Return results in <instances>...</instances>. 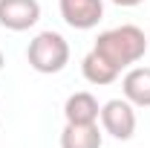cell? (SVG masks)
Masks as SVG:
<instances>
[{
  "label": "cell",
  "instance_id": "cell-1",
  "mask_svg": "<svg viewBox=\"0 0 150 148\" xmlns=\"http://www.w3.org/2000/svg\"><path fill=\"white\" fill-rule=\"evenodd\" d=\"M98 55L104 58L107 64H112L118 73L133 67L136 61H142L144 52H147V35L133 26V23H124V26H115V29H107L95 38L93 47Z\"/></svg>",
  "mask_w": 150,
  "mask_h": 148
},
{
  "label": "cell",
  "instance_id": "cell-2",
  "mask_svg": "<svg viewBox=\"0 0 150 148\" xmlns=\"http://www.w3.org/2000/svg\"><path fill=\"white\" fill-rule=\"evenodd\" d=\"M26 61L35 73H43V75H52V73H61L67 64H69V44L61 32H40L29 41V50H26Z\"/></svg>",
  "mask_w": 150,
  "mask_h": 148
},
{
  "label": "cell",
  "instance_id": "cell-3",
  "mask_svg": "<svg viewBox=\"0 0 150 148\" xmlns=\"http://www.w3.org/2000/svg\"><path fill=\"white\" fill-rule=\"evenodd\" d=\"M98 119H101L104 131L121 142L133 139V134H136V111L127 99H110L107 105H101Z\"/></svg>",
  "mask_w": 150,
  "mask_h": 148
},
{
  "label": "cell",
  "instance_id": "cell-4",
  "mask_svg": "<svg viewBox=\"0 0 150 148\" xmlns=\"http://www.w3.org/2000/svg\"><path fill=\"white\" fill-rule=\"evenodd\" d=\"M40 20L38 0H0V26L9 32H26Z\"/></svg>",
  "mask_w": 150,
  "mask_h": 148
},
{
  "label": "cell",
  "instance_id": "cell-5",
  "mask_svg": "<svg viewBox=\"0 0 150 148\" xmlns=\"http://www.w3.org/2000/svg\"><path fill=\"white\" fill-rule=\"evenodd\" d=\"M61 18L72 29H93L104 18V0H58Z\"/></svg>",
  "mask_w": 150,
  "mask_h": 148
},
{
  "label": "cell",
  "instance_id": "cell-6",
  "mask_svg": "<svg viewBox=\"0 0 150 148\" xmlns=\"http://www.w3.org/2000/svg\"><path fill=\"white\" fill-rule=\"evenodd\" d=\"M121 93L133 108H150V67H133L121 78Z\"/></svg>",
  "mask_w": 150,
  "mask_h": 148
},
{
  "label": "cell",
  "instance_id": "cell-7",
  "mask_svg": "<svg viewBox=\"0 0 150 148\" xmlns=\"http://www.w3.org/2000/svg\"><path fill=\"white\" fill-rule=\"evenodd\" d=\"M98 113H101V108L93 93H72L64 105V116L72 125H93V122H98Z\"/></svg>",
  "mask_w": 150,
  "mask_h": 148
},
{
  "label": "cell",
  "instance_id": "cell-8",
  "mask_svg": "<svg viewBox=\"0 0 150 148\" xmlns=\"http://www.w3.org/2000/svg\"><path fill=\"white\" fill-rule=\"evenodd\" d=\"M101 131L98 122L93 125H72L67 122V128L61 131V148H101Z\"/></svg>",
  "mask_w": 150,
  "mask_h": 148
},
{
  "label": "cell",
  "instance_id": "cell-9",
  "mask_svg": "<svg viewBox=\"0 0 150 148\" xmlns=\"http://www.w3.org/2000/svg\"><path fill=\"white\" fill-rule=\"evenodd\" d=\"M81 73H84V78H87L90 84H98V87L112 84V81L118 78V70H115L112 64H107L95 50H90V52L84 55V61H81Z\"/></svg>",
  "mask_w": 150,
  "mask_h": 148
},
{
  "label": "cell",
  "instance_id": "cell-10",
  "mask_svg": "<svg viewBox=\"0 0 150 148\" xmlns=\"http://www.w3.org/2000/svg\"><path fill=\"white\" fill-rule=\"evenodd\" d=\"M115 6H124V9H133V6H139V3H144V0H112Z\"/></svg>",
  "mask_w": 150,
  "mask_h": 148
},
{
  "label": "cell",
  "instance_id": "cell-11",
  "mask_svg": "<svg viewBox=\"0 0 150 148\" xmlns=\"http://www.w3.org/2000/svg\"><path fill=\"white\" fill-rule=\"evenodd\" d=\"M3 64H6V61H3V50H0V67H3Z\"/></svg>",
  "mask_w": 150,
  "mask_h": 148
}]
</instances>
